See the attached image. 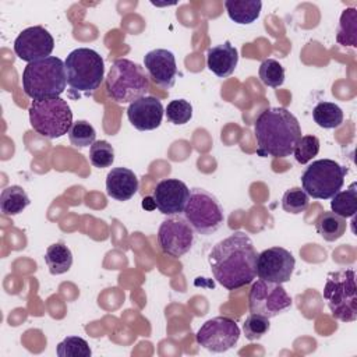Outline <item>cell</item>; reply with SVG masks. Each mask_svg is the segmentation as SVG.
Here are the masks:
<instances>
[{"mask_svg":"<svg viewBox=\"0 0 357 357\" xmlns=\"http://www.w3.org/2000/svg\"><path fill=\"white\" fill-rule=\"evenodd\" d=\"M271 328L269 318L258 315V314H250L244 324H243V332L248 340H258L261 339Z\"/></svg>","mask_w":357,"mask_h":357,"instance_id":"34","label":"cell"},{"mask_svg":"<svg viewBox=\"0 0 357 357\" xmlns=\"http://www.w3.org/2000/svg\"><path fill=\"white\" fill-rule=\"evenodd\" d=\"M138 191V178L127 167H113L106 176V192L117 201H128Z\"/></svg>","mask_w":357,"mask_h":357,"instance_id":"19","label":"cell"},{"mask_svg":"<svg viewBox=\"0 0 357 357\" xmlns=\"http://www.w3.org/2000/svg\"><path fill=\"white\" fill-rule=\"evenodd\" d=\"M67 84L77 92L89 95L95 92L105 78L102 56L89 47L74 49L64 61Z\"/></svg>","mask_w":357,"mask_h":357,"instance_id":"5","label":"cell"},{"mask_svg":"<svg viewBox=\"0 0 357 357\" xmlns=\"http://www.w3.org/2000/svg\"><path fill=\"white\" fill-rule=\"evenodd\" d=\"M167 120L172 124L183 126L188 123L192 117V106L185 99H174L167 103V107L165 110Z\"/></svg>","mask_w":357,"mask_h":357,"instance_id":"32","label":"cell"},{"mask_svg":"<svg viewBox=\"0 0 357 357\" xmlns=\"http://www.w3.org/2000/svg\"><path fill=\"white\" fill-rule=\"evenodd\" d=\"M296 266L293 254L283 247H269L257 257V276L273 283L290 280Z\"/></svg>","mask_w":357,"mask_h":357,"instance_id":"13","label":"cell"},{"mask_svg":"<svg viewBox=\"0 0 357 357\" xmlns=\"http://www.w3.org/2000/svg\"><path fill=\"white\" fill-rule=\"evenodd\" d=\"M332 212L342 218H353L357 212V183H351L344 191L336 192L331 198Z\"/></svg>","mask_w":357,"mask_h":357,"instance_id":"24","label":"cell"},{"mask_svg":"<svg viewBox=\"0 0 357 357\" xmlns=\"http://www.w3.org/2000/svg\"><path fill=\"white\" fill-rule=\"evenodd\" d=\"M106 89L113 102L119 105L132 103L148 92L149 77L139 64L128 59H117L109 68Z\"/></svg>","mask_w":357,"mask_h":357,"instance_id":"4","label":"cell"},{"mask_svg":"<svg viewBox=\"0 0 357 357\" xmlns=\"http://www.w3.org/2000/svg\"><path fill=\"white\" fill-rule=\"evenodd\" d=\"M183 213L192 230L202 236L215 233L225 220L219 199L212 192L199 187L190 190V197Z\"/></svg>","mask_w":357,"mask_h":357,"instance_id":"9","label":"cell"},{"mask_svg":"<svg viewBox=\"0 0 357 357\" xmlns=\"http://www.w3.org/2000/svg\"><path fill=\"white\" fill-rule=\"evenodd\" d=\"M324 298L335 319L353 322L357 319L356 272L353 268L329 272L324 287Z\"/></svg>","mask_w":357,"mask_h":357,"instance_id":"6","label":"cell"},{"mask_svg":"<svg viewBox=\"0 0 357 357\" xmlns=\"http://www.w3.org/2000/svg\"><path fill=\"white\" fill-rule=\"evenodd\" d=\"M319 139L315 135H301L294 146V158L298 163L305 165L319 152Z\"/></svg>","mask_w":357,"mask_h":357,"instance_id":"33","label":"cell"},{"mask_svg":"<svg viewBox=\"0 0 357 357\" xmlns=\"http://www.w3.org/2000/svg\"><path fill=\"white\" fill-rule=\"evenodd\" d=\"M89 160L98 169H105L112 166V163L114 162L113 146L105 139L95 141L89 146Z\"/></svg>","mask_w":357,"mask_h":357,"instance_id":"31","label":"cell"},{"mask_svg":"<svg viewBox=\"0 0 357 357\" xmlns=\"http://www.w3.org/2000/svg\"><path fill=\"white\" fill-rule=\"evenodd\" d=\"M240 337V328L229 317H215L208 319L197 332L195 340L212 353H223L234 347Z\"/></svg>","mask_w":357,"mask_h":357,"instance_id":"11","label":"cell"},{"mask_svg":"<svg viewBox=\"0 0 357 357\" xmlns=\"http://www.w3.org/2000/svg\"><path fill=\"white\" fill-rule=\"evenodd\" d=\"M257 155L266 158H286L294 151L301 138L298 120L284 107L265 109L254 123Z\"/></svg>","mask_w":357,"mask_h":357,"instance_id":"2","label":"cell"},{"mask_svg":"<svg viewBox=\"0 0 357 357\" xmlns=\"http://www.w3.org/2000/svg\"><path fill=\"white\" fill-rule=\"evenodd\" d=\"M237 63L238 52L229 40L208 49L206 66L219 78L230 77L234 73Z\"/></svg>","mask_w":357,"mask_h":357,"instance_id":"18","label":"cell"},{"mask_svg":"<svg viewBox=\"0 0 357 357\" xmlns=\"http://www.w3.org/2000/svg\"><path fill=\"white\" fill-rule=\"evenodd\" d=\"M257 257L250 236L237 230L212 247L208 262L216 282L227 290H236L255 279Z\"/></svg>","mask_w":357,"mask_h":357,"instance_id":"1","label":"cell"},{"mask_svg":"<svg viewBox=\"0 0 357 357\" xmlns=\"http://www.w3.org/2000/svg\"><path fill=\"white\" fill-rule=\"evenodd\" d=\"M66 85V66L56 56L28 63L22 71V89L33 100L60 98Z\"/></svg>","mask_w":357,"mask_h":357,"instance_id":"3","label":"cell"},{"mask_svg":"<svg viewBox=\"0 0 357 357\" xmlns=\"http://www.w3.org/2000/svg\"><path fill=\"white\" fill-rule=\"evenodd\" d=\"M291 297L280 283L262 279L252 283L248 296L250 311L266 318H273L284 312L291 307Z\"/></svg>","mask_w":357,"mask_h":357,"instance_id":"10","label":"cell"},{"mask_svg":"<svg viewBox=\"0 0 357 357\" xmlns=\"http://www.w3.org/2000/svg\"><path fill=\"white\" fill-rule=\"evenodd\" d=\"M336 40L342 46H357V10L354 7L346 8L342 13Z\"/></svg>","mask_w":357,"mask_h":357,"instance_id":"26","label":"cell"},{"mask_svg":"<svg viewBox=\"0 0 357 357\" xmlns=\"http://www.w3.org/2000/svg\"><path fill=\"white\" fill-rule=\"evenodd\" d=\"M258 75L265 86L279 88L284 82V68L275 59H266L261 63Z\"/></svg>","mask_w":357,"mask_h":357,"instance_id":"27","label":"cell"},{"mask_svg":"<svg viewBox=\"0 0 357 357\" xmlns=\"http://www.w3.org/2000/svg\"><path fill=\"white\" fill-rule=\"evenodd\" d=\"M190 197V188L178 178H163L153 190L155 206L163 215H180Z\"/></svg>","mask_w":357,"mask_h":357,"instance_id":"15","label":"cell"},{"mask_svg":"<svg viewBox=\"0 0 357 357\" xmlns=\"http://www.w3.org/2000/svg\"><path fill=\"white\" fill-rule=\"evenodd\" d=\"M346 227H347L346 219L336 215L332 211L322 212L315 222V229L318 234L326 241H335L340 238L344 234Z\"/></svg>","mask_w":357,"mask_h":357,"instance_id":"22","label":"cell"},{"mask_svg":"<svg viewBox=\"0 0 357 357\" xmlns=\"http://www.w3.org/2000/svg\"><path fill=\"white\" fill-rule=\"evenodd\" d=\"M225 8L231 21L240 25H248L259 17L262 3L259 0H226Z\"/></svg>","mask_w":357,"mask_h":357,"instance_id":"20","label":"cell"},{"mask_svg":"<svg viewBox=\"0 0 357 357\" xmlns=\"http://www.w3.org/2000/svg\"><path fill=\"white\" fill-rule=\"evenodd\" d=\"M165 114L162 102L155 96H142L127 109L128 121L139 131H151L160 126Z\"/></svg>","mask_w":357,"mask_h":357,"instance_id":"17","label":"cell"},{"mask_svg":"<svg viewBox=\"0 0 357 357\" xmlns=\"http://www.w3.org/2000/svg\"><path fill=\"white\" fill-rule=\"evenodd\" d=\"M45 262L52 275L66 273L73 265V252L64 243H54L46 248Z\"/></svg>","mask_w":357,"mask_h":357,"instance_id":"21","label":"cell"},{"mask_svg":"<svg viewBox=\"0 0 357 357\" xmlns=\"http://www.w3.org/2000/svg\"><path fill=\"white\" fill-rule=\"evenodd\" d=\"M347 173V167L332 159H318L305 167L301 174V185L308 197L329 199L340 191Z\"/></svg>","mask_w":357,"mask_h":357,"instance_id":"8","label":"cell"},{"mask_svg":"<svg viewBox=\"0 0 357 357\" xmlns=\"http://www.w3.org/2000/svg\"><path fill=\"white\" fill-rule=\"evenodd\" d=\"M310 205V198L305 191L300 187H293L287 190L282 197V208L284 212L298 215L304 212Z\"/></svg>","mask_w":357,"mask_h":357,"instance_id":"30","label":"cell"},{"mask_svg":"<svg viewBox=\"0 0 357 357\" xmlns=\"http://www.w3.org/2000/svg\"><path fill=\"white\" fill-rule=\"evenodd\" d=\"M31 127L45 138L54 139L68 134L73 126V112L61 98L32 100L29 106Z\"/></svg>","mask_w":357,"mask_h":357,"instance_id":"7","label":"cell"},{"mask_svg":"<svg viewBox=\"0 0 357 357\" xmlns=\"http://www.w3.org/2000/svg\"><path fill=\"white\" fill-rule=\"evenodd\" d=\"M312 119L322 128H337L343 123V112L336 103L319 102L312 110Z\"/></svg>","mask_w":357,"mask_h":357,"instance_id":"25","label":"cell"},{"mask_svg":"<svg viewBox=\"0 0 357 357\" xmlns=\"http://www.w3.org/2000/svg\"><path fill=\"white\" fill-rule=\"evenodd\" d=\"M54 49V39L40 25L25 28L14 40V52L22 61L32 63L50 57Z\"/></svg>","mask_w":357,"mask_h":357,"instance_id":"14","label":"cell"},{"mask_svg":"<svg viewBox=\"0 0 357 357\" xmlns=\"http://www.w3.org/2000/svg\"><path fill=\"white\" fill-rule=\"evenodd\" d=\"M194 230L180 215L165 219L158 230V243L163 254L180 258L185 255L194 244Z\"/></svg>","mask_w":357,"mask_h":357,"instance_id":"12","label":"cell"},{"mask_svg":"<svg viewBox=\"0 0 357 357\" xmlns=\"http://www.w3.org/2000/svg\"><path fill=\"white\" fill-rule=\"evenodd\" d=\"M144 66L148 77L159 86L169 89L174 85L177 66L174 54L167 49H153L144 56Z\"/></svg>","mask_w":357,"mask_h":357,"instance_id":"16","label":"cell"},{"mask_svg":"<svg viewBox=\"0 0 357 357\" xmlns=\"http://www.w3.org/2000/svg\"><path fill=\"white\" fill-rule=\"evenodd\" d=\"M68 139L75 148L91 146L96 141V131L88 121L78 120L70 127Z\"/></svg>","mask_w":357,"mask_h":357,"instance_id":"28","label":"cell"},{"mask_svg":"<svg viewBox=\"0 0 357 357\" xmlns=\"http://www.w3.org/2000/svg\"><path fill=\"white\" fill-rule=\"evenodd\" d=\"M29 202V197L21 185L6 187L0 194V209L6 216L21 213Z\"/></svg>","mask_w":357,"mask_h":357,"instance_id":"23","label":"cell"},{"mask_svg":"<svg viewBox=\"0 0 357 357\" xmlns=\"http://www.w3.org/2000/svg\"><path fill=\"white\" fill-rule=\"evenodd\" d=\"M91 354L88 342L79 336H67L57 344L59 357H89Z\"/></svg>","mask_w":357,"mask_h":357,"instance_id":"29","label":"cell"}]
</instances>
